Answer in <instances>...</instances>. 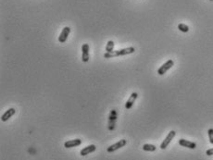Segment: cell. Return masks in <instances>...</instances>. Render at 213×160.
<instances>
[{
	"mask_svg": "<svg viewBox=\"0 0 213 160\" xmlns=\"http://www.w3.org/2000/svg\"><path fill=\"white\" fill-rule=\"evenodd\" d=\"M157 147L154 144H146L143 145V150L147 151V152H154L156 151Z\"/></svg>",
	"mask_w": 213,
	"mask_h": 160,
	"instance_id": "4fadbf2b",
	"label": "cell"
},
{
	"mask_svg": "<svg viewBox=\"0 0 213 160\" xmlns=\"http://www.w3.org/2000/svg\"><path fill=\"white\" fill-rule=\"evenodd\" d=\"M114 42L112 40H109L108 43H107V45H106V52L109 53V52H112L114 51Z\"/></svg>",
	"mask_w": 213,
	"mask_h": 160,
	"instance_id": "5bb4252c",
	"label": "cell"
},
{
	"mask_svg": "<svg viewBox=\"0 0 213 160\" xmlns=\"http://www.w3.org/2000/svg\"><path fill=\"white\" fill-rule=\"evenodd\" d=\"M178 29L182 32V33H188L189 32V27L184 24V23H180L178 25Z\"/></svg>",
	"mask_w": 213,
	"mask_h": 160,
	"instance_id": "9a60e30c",
	"label": "cell"
},
{
	"mask_svg": "<svg viewBox=\"0 0 213 160\" xmlns=\"http://www.w3.org/2000/svg\"><path fill=\"white\" fill-rule=\"evenodd\" d=\"M118 57V56H117V51H116V50H114V51H112V52H109V53L106 52V53L104 54V57H105V58H110V57Z\"/></svg>",
	"mask_w": 213,
	"mask_h": 160,
	"instance_id": "2e32d148",
	"label": "cell"
},
{
	"mask_svg": "<svg viewBox=\"0 0 213 160\" xmlns=\"http://www.w3.org/2000/svg\"><path fill=\"white\" fill-rule=\"evenodd\" d=\"M206 155H213V148H210V149H208V150H207L206 151Z\"/></svg>",
	"mask_w": 213,
	"mask_h": 160,
	"instance_id": "ac0fdd59",
	"label": "cell"
},
{
	"mask_svg": "<svg viewBox=\"0 0 213 160\" xmlns=\"http://www.w3.org/2000/svg\"><path fill=\"white\" fill-rule=\"evenodd\" d=\"M137 97H138V94H137V93H134V92L132 93L130 98L127 100V103L125 104V108H126V109H131L132 106H133L135 100L137 99Z\"/></svg>",
	"mask_w": 213,
	"mask_h": 160,
	"instance_id": "7c38bea8",
	"label": "cell"
},
{
	"mask_svg": "<svg viewBox=\"0 0 213 160\" xmlns=\"http://www.w3.org/2000/svg\"><path fill=\"white\" fill-rule=\"evenodd\" d=\"M127 144L126 140H124V139H122V140H120L119 142H117L116 144H114L110 145L109 147H108L107 151H108V153H112V152H115V151H117V150H119L120 148H122V147L125 146V144Z\"/></svg>",
	"mask_w": 213,
	"mask_h": 160,
	"instance_id": "277c9868",
	"label": "cell"
},
{
	"mask_svg": "<svg viewBox=\"0 0 213 160\" xmlns=\"http://www.w3.org/2000/svg\"><path fill=\"white\" fill-rule=\"evenodd\" d=\"M116 51H117V56L121 57V56H126V55H130V54L134 53L135 48L133 47H126V48H123L121 50H116Z\"/></svg>",
	"mask_w": 213,
	"mask_h": 160,
	"instance_id": "ba28073f",
	"label": "cell"
},
{
	"mask_svg": "<svg viewBox=\"0 0 213 160\" xmlns=\"http://www.w3.org/2000/svg\"><path fill=\"white\" fill-rule=\"evenodd\" d=\"M69 33H70V28H69V27H68V26L64 27V28H63V30L61 31V33H60L59 36V43H64L67 41L68 36L69 35Z\"/></svg>",
	"mask_w": 213,
	"mask_h": 160,
	"instance_id": "5b68a950",
	"label": "cell"
},
{
	"mask_svg": "<svg viewBox=\"0 0 213 160\" xmlns=\"http://www.w3.org/2000/svg\"><path fill=\"white\" fill-rule=\"evenodd\" d=\"M208 138H209V142L211 144H213V129H208Z\"/></svg>",
	"mask_w": 213,
	"mask_h": 160,
	"instance_id": "e0dca14e",
	"label": "cell"
},
{
	"mask_svg": "<svg viewBox=\"0 0 213 160\" xmlns=\"http://www.w3.org/2000/svg\"><path fill=\"white\" fill-rule=\"evenodd\" d=\"M82 144V140L81 139H75V140H70V141H67L64 143V147L66 148H73V147H76Z\"/></svg>",
	"mask_w": 213,
	"mask_h": 160,
	"instance_id": "9c48e42d",
	"label": "cell"
},
{
	"mask_svg": "<svg viewBox=\"0 0 213 160\" xmlns=\"http://www.w3.org/2000/svg\"><path fill=\"white\" fill-rule=\"evenodd\" d=\"M16 113V109L15 108H13V107H11V108H9L3 115H2V117H1V120L3 121V122H6L7 120H9L14 114Z\"/></svg>",
	"mask_w": 213,
	"mask_h": 160,
	"instance_id": "52a82bcc",
	"label": "cell"
},
{
	"mask_svg": "<svg viewBox=\"0 0 213 160\" xmlns=\"http://www.w3.org/2000/svg\"><path fill=\"white\" fill-rule=\"evenodd\" d=\"M175 135H176V132H175L174 130H171V131L168 133V135L166 136V138H165V140L161 143L160 148H161L162 150L166 149V148L168 147V145L171 144V142L173 140V138L175 137Z\"/></svg>",
	"mask_w": 213,
	"mask_h": 160,
	"instance_id": "7a4b0ae2",
	"label": "cell"
},
{
	"mask_svg": "<svg viewBox=\"0 0 213 160\" xmlns=\"http://www.w3.org/2000/svg\"><path fill=\"white\" fill-rule=\"evenodd\" d=\"M173 65H174V62H173V60H172V59H169L168 61H166L165 62L158 70V75H164L165 73H166L170 68H172V67H173Z\"/></svg>",
	"mask_w": 213,
	"mask_h": 160,
	"instance_id": "6da1fadb",
	"label": "cell"
},
{
	"mask_svg": "<svg viewBox=\"0 0 213 160\" xmlns=\"http://www.w3.org/2000/svg\"><path fill=\"white\" fill-rule=\"evenodd\" d=\"M179 144H180L181 146L187 147V148H189V149H195V148L197 147L196 143L190 142V141L185 140V139H180V140H179Z\"/></svg>",
	"mask_w": 213,
	"mask_h": 160,
	"instance_id": "30bf717a",
	"label": "cell"
},
{
	"mask_svg": "<svg viewBox=\"0 0 213 160\" xmlns=\"http://www.w3.org/2000/svg\"><path fill=\"white\" fill-rule=\"evenodd\" d=\"M116 120H117V111L115 109H112L110 111L109 117H108V130H113L115 129Z\"/></svg>",
	"mask_w": 213,
	"mask_h": 160,
	"instance_id": "3957f363",
	"label": "cell"
},
{
	"mask_svg": "<svg viewBox=\"0 0 213 160\" xmlns=\"http://www.w3.org/2000/svg\"><path fill=\"white\" fill-rule=\"evenodd\" d=\"M96 150H97L96 145H94V144H90V145H88V146L84 147L83 149H82V150H81V152H80V155H81L82 156H85V155H89L90 153L94 152Z\"/></svg>",
	"mask_w": 213,
	"mask_h": 160,
	"instance_id": "8fae6325",
	"label": "cell"
},
{
	"mask_svg": "<svg viewBox=\"0 0 213 160\" xmlns=\"http://www.w3.org/2000/svg\"><path fill=\"white\" fill-rule=\"evenodd\" d=\"M82 60L86 63L89 61V44L83 43L82 47Z\"/></svg>",
	"mask_w": 213,
	"mask_h": 160,
	"instance_id": "8992f818",
	"label": "cell"
},
{
	"mask_svg": "<svg viewBox=\"0 0 213 160\" xmlns=\"http://www.w3.org/2000/svg\"><path fill=\"white\" fill-rule=\"evenodd\" d=\"M210 1H213V0H210Z\"/></svg>",
	"mask_w": 213,
	"mask_h": 160,
	"instance_id": "d6986e66",
	"label": "cell"
}]
</instances>
